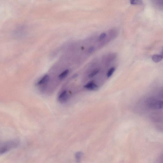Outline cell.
Wrapping results in <instances>:
<instances>
[{
  "label": "cell",
  "mask_w": 163,
  "mask_h": 163,
  "mask_svg": "<svg viewBox=\"0 0 163 163\" xmlns=\"http://www.w3.org/2000/svg\"><path fill=\"white\" fill-rule=\"evenodd\" d=\"M143 2L141 1H135L132 0L130 1V3L132 5H141L143 4Z\"/></svg>",
  "instance_id": "6"
},
{
  "label": "cell",
  "mask_w": 163,
  "mask_h": 163,
  "mask_svg": "<svg viewBox=\"0 0 163 163\" xmlns=\"http://www.w3.org/2000/svg\"><path fill=\"white\" fill-rule=\"evenodd\" d=\"M82 155V153L80 152H78L76 154V161L79 162H80Z\"/></svg>",
  "instance_id": "5"
},
{
  "label": "cell",
  "mask_w": 163,
  "mask_h": 163,
  "mask_svg": "<svg viewBox=\"0 0 163 163\" xmlns=\"http://www.w3.org/2000/svg\"><path fill=\"white\" fill-rule=\"evenodd\" d=\"M99 71L98 69H96L95 70L93 71L91 74L89 75V78H92L95 75L98 74Z\"/></svg>",
  "instance_id": "8"
},
{
  "label": "cell",
  "mask_w": 163,
  "mask_h": 163,
  "mask_svg": "<svg viewBox=\"0 0 163 163\" xmlns=\"http://www.w3.org/2000/svg\"><path fill=\"white\" fill-rule=\"evenodd\" d=\"M106 36V34L105 33H102L100 35L99 39L100 41H101Z\"/></svg>",
  "instance_id": "9"
},
{
  "label": "cell",
  "mask_w": 163,
  "mask_h": 163,
  "mask_svg": "<svg viewBox=\"0 0 163 163\" xmlns=\"http://www.w3.org/2000/svg\"><path fill=\"white\" fill-rule=\"evenodd\" d=\"M95 48L94 47H90L88 50L89 53H92V52L94 50Z\"/></svg>",
  "instance_id": "10"
},
{
  "label": "cell",
  "mask_w": 163,
  "mask_h": 163,
  "mask_svg": "<svg viewBox=\"0 0 163 163\" xmlns=\"http://www.w3.org/2000/svg\"><path fill=\"white\" fill-rule=\"evenodd\" d=\"M115 71V68L114 67L111 68L107 74V76L108 78H110L113 74L114 72Z\"/></svg>",
  "instance_id": "7"
},
{
  "label": "cell",
  "mask_w": 163,
  "mask_h": 163,
  "mask_svg": "<svg viewBox=\"0 0 163 163\" xmlns=\"http://www.w3.org/2000/svg\"><path fill=\"white\" fill-rule=\"evenodd\" d=\"M84 88L92 91H96L98 89V86L96 85L93 81H91L85 85Z\"/></svg>",
  "instance_id": "3"
},
{
  "label": "cell",
  "mask_w": 163,
  "mask_h": 163,
  "mask_svg": "<svg viewBox=\"0 0 163 163\" xmlns=\"http://www.w3.org/2000/svg\"><path fill=\"white\" fill-rule=\"evenodd\" d=\"M146 105L148 108L154 109H163V101L153 98L148 99Z\"/></svg>",
  "instance_id": "2"
},
{
  "label": "cell",
  "mask_w": 163,
  "mask_h": 163,
  "mask_svg": "<svg viewBox=\"0 0 163 163\" xmlns=\"http://www.w3.org/2000/svg\"><path fill=\"white\" fill-rule=\"evenodd\" d=\"M152 60L156 63H157L161 61L163 57L161 55H155L152 56Z\"/></svg>",
  "instance_id": "4"
},
{
  "label": "cell",
  "mask_w": 163,
  "mask_h": 163,
  "mask_svg": "<svg viewBox=\"0 0 163 163\" xmlns=\"http://www.w3.org/2000/svg\"><path fill=\"white\" fill-rule=\"evenodd\" d=\"M158 4L163 6V1H157Z\"/></svg>",
  "instance_id": "11"
},
{
  "label": "cell",
  "mask_w": 163,
  "mask_h": 163,
  "mask_svg": "<svg viewBox=\"0 0 163 163\" xmlns=\"http://www.w3.org/2000/svg\"><path fill=\"white\" fill-rule=\"evenodd\" d=\"M19 142L17 140L8 141L1 144L0 146V154H4L18 146Z\"/></svg>",
  "instance_id": "1"
},
{
  "label": "cell",
  "mask_w": 163,
  "mask_h": 163,
  "mask_svg": "<svg viewBox=\"0 0 163 163\" xmlns=\"http://www.w3.org/2000/svg\"><path fill=\"white\" fill-rule=\"evenodd\" d=\"M163 57V48L162 50L161 54H160Z\"/></svg>",
  "instance_id": "12"
}]
</instances>
